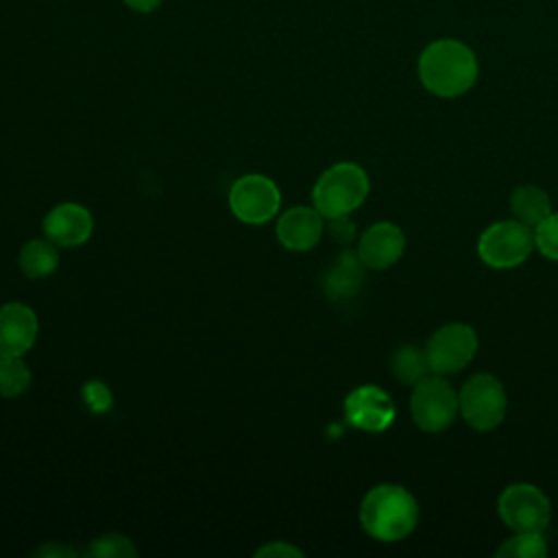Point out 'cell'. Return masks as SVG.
Wrapping results in <instances>:
<instances>
[{"mask_svg":"<svg viewBox=\"0 0 558 558\" xmlns=\"http://www.w3.org/2000/svg\"><path fill=\"white\" fill-rule=\"evenodd\" d=\"M405 248L403 231L392 222H375L371 225L357 242V257L364 268L384 270L399 262Z\"/></svg>","mask_w":558,"mask_h":558,"instance_id":"cell-11","label":"cell"},{"mask_svg":"<svg viewBox=\"0 0 558 558\" xmlns=\"http://www.w3.org/2000/svg\"><path fill=\"white\" fill-rule=\"evenodd\" d=\"M418 78L438 98H458L477 81L475 52L460 39H436L418 57Z\"/></svg>","mask_w":558,"mask_h":558,"instance_id":"cell-1","label":"cell"},{"mask_svg":"<svg viewBox=\"0 0 558 558\" xmlns=\"http://www.w3.org/2000/svg\"><path fill=\"white\" fill-rule=\"evenodd\" d=\"M410 412L414 423L429 434L445 432L458 414V392L442 375H425L414 384L410 397Z\"/></svg>","mask_w":558,"mask_h":558,"instance_id":"cell-6","label":"cell"},{"mask_svg":"<svg viewBox=\"0 0 558 558\" xmlns=\"http://www.w3.org/2000/svg\"><path fill=\"white\" fill-rule=\"evenodd\" d=\"M87 554L98 556V558H133V556H137V549L131 543V538H126V536L105 534L89 545Z\"/></svg>","mask_w":558,"mask_h":558,"instance_id":"cell-21","label":"cell"},{"mask_svg":"<svg viewBox=\"0 0 558 558\" xmlns=\"http://www.w3.org/2000/svg\"><path fill=\"white\" fill-rule=\"evenodd\" d=\"M497 512L514 532H543L551 519V504L541 488L519 482L501 490Z\"/></svg>","mask_w":558,"mask_h":558,"instance_id":"cell-8","label":"cell"},{"mask_svg":"<svg viewBox=\"0 0 558 558\" xmlns=\"http://www.w3.org/2000/svg\"><path fill=\"white\" fill-rule=\"evenodd\" d=\"M508 399L501 381L490 373L469 377L458 392V412L473 429H495L506 416Z\"/></svg>","mask_w":558,"mask_h":558,"instance_id":"cell-4","label":"cell"},{"mask_svg":"<svg viewBox=\"0 0 558 558\" xmlns=\"http://www.w3.org/2000/svg\"><path fill=\"white\" fill-rule=\"evenodd\" d=\"M362 268L364 264L360 262L357 253H342L338 257V262L329 268V272L325 275V292L329 294V299H347L353 296L360 286H362Z\"/></svg>","mask_w":558,"mask_h":558,"instance_id":"cell-16","label":"cell"},{"mask_svg":"<svg viewBox=\"0 0 558 558\" xmlns=\"http://www.w3.org/2000/svg\"><path fill=\"white\" fill-rule=\"evenodd\" d=\"M37 556H74L72 549L68 547H61V545H54V543H48L44 547L37 549Z\"/></svg>","mask_w":558,"mask_h":558,"instance_id":"cell-26","label":"cell"},{"mask_svg":"<svg viewBox=\"0 0 558 558\" xmlns=\"http://www.w3.org/2000/svg\"><path fill=\"white\" fill-rule=\"evenodd\" d=\"M17 264H20V270H22L26 277H31V279L48 277V275L54 272L57 266H59V251H57V244L50 242L48 238L28 240V242L20 248Z\"/></svg>","mask_w":558,"mask_h":558,"instance_id":"cell-17","label":"cell"},{"mask_svg":"<svg viewBox=\"0 0 558 558\" xmlns=\"http://www.w3.org/2000/svg\"><path fill=\"white\" fill-rule=\"evenodd\" d=\"M397 408L377 386H357L344 399V418L362 432H384L395 421Z\"/></svg>","mask_w":558,"mask_h":558,"instance_id":"cell-10","label":"cell"},{"mask_svg":"<svg viewBox=\"0 0 558 558\" xmlns=\"http://www.w3.org/2000/svg\"><path fill=\"white\" fill-rule=\"evenodd\" d=\"M418 521L414 495L399 484L373 486L360 504V523L364 532L381 543L405 538Z\"/></svg>","mask_w":558,"mask_h":558,"instance_id":"cell-2","label":"cell"},{"mask_svg":"<svg viewBox=\"0 0 558 558\" xmlns=\"http://www.w3.org/2000/svg\"><path fill=\"white\" fill-rule=\"evenodd\" d=\"M325 231V216L316 207H290L277 222V238L290 251H310Z\"/></svg>","mask_w":558,"mask_h":558,"instance_id":"cell-14","label":"cell"},{"mask_svg":"<svg viewBox=\"0 0 558 558\" xmlns=\"http://www.w3.org/2000/svg\"><path fill=\"white\" fill-rule=\"evenodd\" d=\"M37 316L24 303L0 307V355H24L37 340Z\"/></svg>","mask_w":558,"mask_h":558,"instance_id":"cell-13","label":"cell"},{"mask_svg":"<svg viewBox=\"0 0 558 558\" xmlns=\"http://www.w3.org/2000/svg\"><path fill=\"white\" fill-rule=\"evenodd\" d=\"M257 558H299L303 556V551L286 541H275V543H268L264 547H259L255 551Z\"/></svg>","mask_w":558,"mask_h":558,"instance_id":"cell-24","label":"cell"},{"mask_svg":"<svg viewBox=\"0 0 558 558\" xmlns=\"http://www.w3.org/2000/svg\"><path fill=\"white\" fill-rule=\"evenodd\" d=\"M495 554L499 558H545L547 545L541 532H514V536L504 541Z\"/></svg>","mask_w":558,"mask_h":558,"instance_id":"cell-20","label":"cell"},{"mask_svg":"<svg viewBox=\"0 0 558 558\" xmlns=\"http://www.w3.org/2000/svg\"><path fill=\"white\" fill-rule=\"evenodd\" d=\"M429 373L451 375L462 371L477 351L475 329L464 323H447L438 327L425 342Z\"/></svg>","mask_w":558,"mask_h":558,"instance_id":"cell-7","label":"cell"},{"mask_svg":"<svg viewBox=\"0 0 558 558\" xmlns=\"http://www.w3.org/2000/svg\"><path fill=\"white\" fill-rule=\"evenodd\" d=\"M368 190L371 183L364 168L351 161H340L318 177L312 201L325 218H336L357 209L366 201Z\"/></svg>","mask_w":558,"mask_h":558,"instance_id":"cell-3","label":"cell"},{"mask_svg":"<svg viewBox=\"0 0 558 558\" xmlns=\"http://www.w3.org/2000/svg\"><path fill=\"white\" fill-rule=\"evenodd\" d=\"M122 2L126 4V9H131L133 13H140V15H148L163 4V0H122Z\"/></svg>","mask_w":558,"mask_h":558,"instance_id":"cell-25","label":"cell"},{"mask_svg":"<svg viewBox=\"0 0 558 558\" xmlns=\"http://www.w3.org/2000/svg\"><path fill=\"white\" fill-rule=\"evenodd\" d=\"M390 371H392V375H395L399 381L414 386V384L421 381L425 375H429L425 349H423V347H416V344H403V347H399V349L392 353Z\"/></svg>","mask_w":558,"mask_h":558,"instance_id":"cell-18","label":"cell"},{"mask_svg":"<svg viewBox=\"0 0 558 558\" xmlns=\"http://www.w3.org/2000/svg\"><path fill=\"white\" fill-rule=\"evenodd\" d=\"M534 246L543 257L558 262V211H551L541 225L534 227Z\"/></svg>","mask_w":558,"mask_h":558,"instance_id":"cell-22","label":"cell"},{"mask_svg":"<svg viewBox=\"0 0 558 558\" xmlns=\"http://www.w3.org/2000/svg\"><path fill=\"white\" fill-rule=\"evenodd\" d=\"M534 246V229L519 220H499L486 227L477 240V255L490 268H514L523 264Z\"/></svg>","mask_w":558,"mask_h":558,"instance_id":"cell-5","label":"cell"},{"mask_svg":"<svg viewBox=\"0 0 558 558\" xmlns=\"http://www.w3.org/2000/svg\"><path fill=\"white\" fill-rule=\"evenodd\" d=\"M281 203V194L264 174H244L229 190V207L233 216L246 225L268 222Z\"/></svg>","mask_w":558,"mask_h":558,"instance_id":"cell-9","label":"cell"},{"mask_svg":"<svg viewBox=\"0 0 558 558\" xmlns=\"http://www.w3.org/2000/svg\"><path fill=\"white\" fill-rule=\"evenodd\" d=\"M510 211L514 220L534 229L551 214V201L547 192L536 185H517L510 194Z\"/></svg>","mask_w":558,"mask_h":558,"instance_id":"cell-15","label":"cell"},{"mask_svg":"<svg viewBox=\"0 0 558 558\" xmlns=\"http://www.w3.org/2000/svg\"><path fill=\"white\" fill-rule=\"evenodd\" d=\"M329 220V235L331 240H336L338 244H351L355 238V225L353 220L347 216H336V218H327Z\"/></svg>","mask_w":558,"mask_h":558,"instance_id":"cell-23","label":"cell"},{"mask_svg":"<svg viewBox=\"0 0 558 558\" xmlns=\"http://www.w3.org/2000/svg\"><path fill=\"white\" fill-rule=\"evenodd\" d=\"M31 386V368L22 355H0V395L17 397Z\"/></svg>","mask_w":558,"mask_h":558,"instance_id":"cell-19","label":"cell"},{"mask_svg":"<svg viewBox=\"0 0 558 558\" xmlns=\"http://www.w3.org/2000/svg\"><path fill=\"white\" fill-rule=\"evenodd\" d=\"M92 229V214L78 203L54 205L44 218V235L61 248H72L87 242Z\"/></svg>","mask_w":558,"mask_h":558,"instance_id":"cell-12","label":"cell"}]
</instances>
